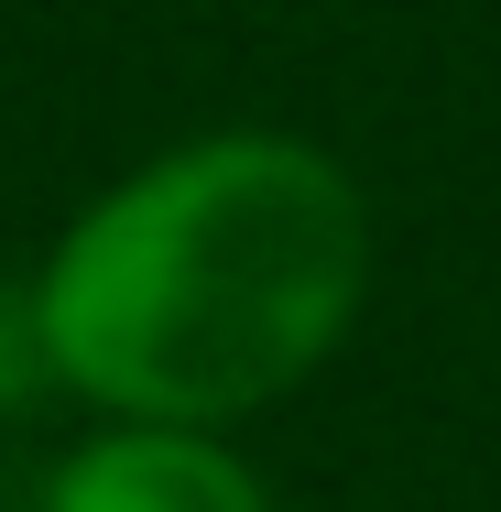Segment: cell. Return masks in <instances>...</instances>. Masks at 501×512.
Returning <instances> with one entry per match:
<instances>
[{
	"instance_id": "3957f363",
	"label": "cell",
	"mask_w": 501,
	"mask_h": 512,
	"mask_svg": "<svg viewBox=\"0 0 501 512\" xmlns=\"http://www.w3.org/2000/svg\"><path fill=\"white\" fill-rule=\"evenodd\" d=\"M66 382H55V349H44V306H33V273L22 284H0V425L33 404H55Z\"/></svg>"
},
{
	"instance_id": "6da1fadb",
	"label": "cell",
	"mask_w": 501,
	"mask_h": 512,
	"mask_svg": "<svg viewBox=\"0 0 501 512\" xmlns=\"http://www.w3.org/2000/svg\"><path fill=\"white\" fill-rule=\"evenodd\" d=\"M55 382L99 425H207L305 393L371 306V197L305 131L142 153L33 262Z\"/></svg>"
},
{
	"instance_id": "7a4b0ae2",
	"label": "cell",
	"mask_w": 501,
	"mask_h": 512,
	"mask_svg": "<svg viewBox=\"0 0 501 512\" xmlns=\"http://www.w3.org/2000/svg\"><path fill=\"white\" fill-rule=\"evenodd\" d=\"M33 512H284V502L207 425H99L44 469Z\"/></svg>"
}]
</instances>
